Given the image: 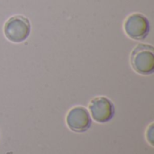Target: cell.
<instances>
[{
  "label": "cell",
  "instance_id": "277c9868",
  "mask_svg": "<svg viewBox=\"0 0 154 154\" xmlns=\"http://www.w3.org/2000/svg\"><path fill=\"white\" fill-rule=\"evenodd\" d=\"M89 111L95 121L100 124L109 122L115 116V106L106 97H97L90 101Z\"/></svg>",
  "mask_w": 154,
  "mask_h": 154
},
{
  "label": "cell",
  "instance_id": "3957f363",
  "mask_svg": "<svg viewBox=\"0 0 154 154\" xmlns=\"http://www.w3.org/2000/svg\"><path fill=\"white\" fill-rule=\"evenodd\" d=\"M126 35L136 41L144 40L150 32V22L148 18L140 13H134L127 16L124 23Z\"/></svg>",
  "mask_w": 154,
  "mask_h": 154
},
{
  "label": "cell",
  "instance_id": "5b68a950",
  "mask_svg": "<svg viewBox=\"0 0 154 154\" xmlns=\"http://www.w3.org/2000/svg\"><path fill=\"white\" fill-rule=\"evenodd\" d=\"M66 122L69 128L76 133H84L91 126V118L88 111L83 106H75L67 115Z\"/></svg>",
  "mask_w": 154,
  "mask_h": 154
},
{
  "label": "cell",
  "instance_id": "6da1fadb",
  "mask_svg": "<svg viewBox=\"0 0 154 154\" xmlns=\"http://www.w3.org/2000/svg\"><path fill=\"white\" fill-rule=\"evenodd\" d=\"M130 63L135 72L151 75L154 72V49L150 44L140 43L132 51Z\"/></svg>",
  "mask_w": 154,
  "mask_h": 154
},
{
  "label": "cell",
  "instance_id": "7a4b0ae2",
  "mask_svg": "<svg viewBox=\"0 0 154 154\" xmlns=\"http://www.w3.org/2000/svg\"><path fill=\"white\" fill-rule=\"evenodd\" d=\"M31 32V23L23 15L11 16L5 23L4 33L7 40L14 43L24 42Z\"/></svg>",
  "mask_w": 154,
  "mask_h": 154
}]
</instances>
